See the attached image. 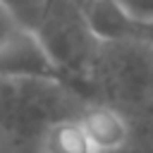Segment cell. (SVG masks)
Returning a JSON list of instances; mask_svg holds the SVG:
<instances>
[{
  "mask_svg": "<svg viewBox=\"0 0 153 153\" xmlns=\"http://www.w3.org/2000/svg\"><path fill=\"white\" fill-rule=\"evenodd\" d=\"M124 12L136 17L139 22H151L153 19V0H115Z\"/></svg>",
  "mask_w": 153,
  "mask_h": 153,
  "instance_id": "cell-9",
  "label": "cell"
},
{
  "mask_svg": "<svg viewBox=\"0 0 153 153\" xmlns=\"http://www.w3.org/2000/svg\"><path fill=\"white\" fill-rule=\"evenodd\" d=\"M0 74H31L65 81L36 38L19 26H10L0 36Z\"/></svg>",
  "mask_w": 153,
  "mask_h": 153,
  "instance_id": "cell-4",
  "label": "cell"
},
{
  "mask_svg": "<svg viewBox=\"0 0 153 153\" xmlns=\"http://www.w3.org/2000/svg\"><path fill=\"white\" fill-rule=\"evenodd\" d=\"M53 67L79 96L86 98L84 76L100 38L88 26L79 0H53L38 29L31 33ZM88 100V98H86Z\"/></svg>",
  "mask_w": 153,
  "mask_h": 153,
  "instance_id": "cell-3",
  "label": "cell"
},
{
  "mask_svg": "<svg viewBox=\"0 0 153 153\" xmlns=\"http://www.w3.org/2000/svg\"><path fill=\"white\" fill-rule=\"evenodd\" d=\"M86 98L110 105L131 129H153V45L100 41L84 76Z\"/></svg>",
  "mask_w": 153,
  "mask_h": 153,
  "instance_id": "cell-1",
  "label": "cell"
},
{
  "mask_svg": "<svg viewBox=\"0 0 153 153\" xmlns=\"http://www.w3.org/2000/svg\"><path fill=\"white\" fill-rule=\"evenodd\" d=\"M53 0H0V12L26 33H33Z\"/></svg>",
  "mask_w": 153,
  "mask_h": 153,
  "instance_id": "cell-7",
  "label": "cell"
},
{
  "mask_svg": "<svg viewBox=\"0 0 153 153\" xmlns=\"http://www.w3.org/2000/svg\"><path fill=\"white\" fill-rule=\"evenodd\" d=\"M76 120L84 127V131L88 134V139L98 153H110V151L122 148L134 134L131 122L124 115H120L110 105H103L96 100H88L81 108V112L76 115Z\"/></svg>",
  "mask_w": 153,
  "mask_h": 153,
  "instance_id": "cell-5",
  "label": "cell"
},
{
  "mask_svg": "<svg viewBox=\"0 0 153 153\" xmlns=\"http://www.w3.org/2000/svg\"><path fill=\"white\" fill-rule=\"evenodd\" d=\"M41 153H98L76 117L55 122L41 141Z\"/></svg>",
  "mask_w": 153,
  "mask_h": 153,
  "instance_id": "cell-6",
  "label": "cell"
},
{
  "mask_svg": "<svg viewBox=\"0 0 153 153\" xmlns=\"http://www.w3.org/2000/svg\"><path fill=\"white\" fill-rule=\"evenodd\" d=\"M110 153H153V129H139L131 134V139Z\"/></svg>",
  "mask_w": 153,
  "mask_h": 153,
  "instance_id": "cell-8",
  "label": "cell"
},
{
  "mask_svg": "<svg viewBox=\"0 0 153 153\" xmlns=\"http://www.w3.org/2000/svg\"><path fill=\"white\" fill-rule=\"evenodd\" d=\"M86 103L60 79L0 74V139L14 153H41L43 134L55 122L76 117Z\"/></svg>",
  "mask_w": 153,
  "mask_h": 153,
  "instance_id": "cell-2",
  "label": "cell"
}]
</instances>
